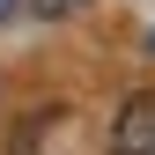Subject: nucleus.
I'll return each mask as SVG.
<instances>
[{
    "instance_id": "f257e3e1",
    "label": "nucleus",
    "mask_w": 155,
    "mask_h": 155,
    "mask_svg": "<svg viewBox=\"0 0 155 155\" xmlns=\"http://www.w3.org/2000/svg\"><path fill=\"white\" fill-rule=\"evenodd\" d=\"M111 155H155V96H126L118 104V126H111Z\"/></svg>"
},
{
    "instance_id": "f03ea898",
    "label": "nucleus",
    "mask_w": 155,
    "mask_h": 155,
    "mask_svg": "<svg viewBox=\"0 0 155 155\" xmlns=\"http://www.w3.org/2000/svg\"><path fill=\"white\" fill-rule=\"evenodd\" d=\"M74 133H81L74 111H37V118L15 133V155H52V140H74Z\"/></svg>"
},
{
    "instance_id": "7ed1b4c3",
    "label": "nucleus",
    "mask_w": 155,
    "mask_h": 155,
    "mask_svg": "<svg viewBox=\"0 0 155 155\" xmlns=\"http://www.w3.org/2000/svg\"><path fill=\"white\" fill-rule=\"evenodd\" d=\"M45 8H81V0H45Z\"/></svg>"
}]
</instances>
